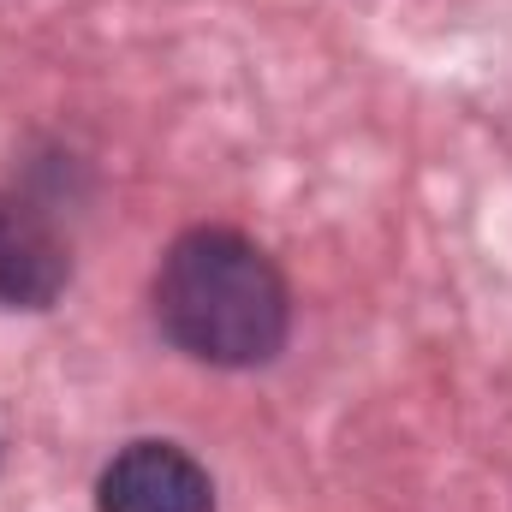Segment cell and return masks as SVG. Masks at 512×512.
Here are the masks:
<instances>
[{"label": "cell", "instance_id": "obj_2", "mask_svg": "<svg viewBox=\"0 0 512 512\" xmlns=\"http://www.w3.org/2000/svg\"><path fill=\"white\" fill-rule=\"evenodd\" d=\"M102 512H215L209 471L173 441H131L96 483Z\"/></svg>", "mask_w": 512, "mask_h": 512}, {"label": "cell", "instance_id": "obj_3", "mask_svg": "<svg viewBox=\"0 0 512 512\" xmlns=\"http://www.w3.org/2000/svg\"><path fill=\"white\" fill-rule=\"evenodd\" d=\"M72 280V251L60 239V227L24 203L0 191V310H48Z\"/></svg>", "mask_w": 512, "mask_h": 512}, {"label": "cell", "instance_id": "obj_1", "mask_svg": "<svg viewBox=\"0 0 512 512\" xmlns=\"http://www.w3.org/2000/svg\"><path fill=\"white\" fill-rule=\"evenodd\" d=\"M286 280L233 227H197L173 239L155 268V322L161 334L215 370L268 364L286 340Z\"/></svg>", "mask_w": 512, "mask_h": 512}]
</instances>
